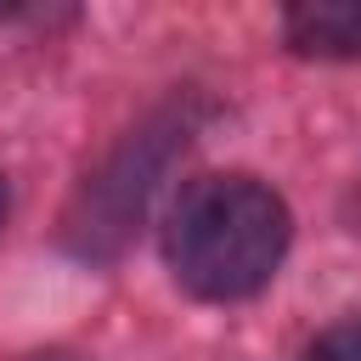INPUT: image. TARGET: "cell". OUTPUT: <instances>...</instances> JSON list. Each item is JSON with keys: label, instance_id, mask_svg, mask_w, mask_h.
Listing matches in <instances>:
<instances>
[{"label": "cell", "instance_id": "1", "mask_svg": "<svg viewBox=\"0 0 361 361\" xmlns=\"http://www.w3.org/2000/svg\"><path fill=\"white\" fill-rule=\"evenodd\" d=\"M288 237H293L288 203L265 180L197 175L169 209L164 254H169V271L186 293L226 305V299L259 293L276 276Z\"/></svg>", "mask_w": 361, "mask_h": 361}, {"label": "cell", "instance_id": "2", "mask_svg": "<svg viewBox=\"0 0 361 361\" xmlns=\"http://www.w3.org/2000/svg\"><path fill=\"white\" fill-rule=\"evenodd\" d=\"M282 39L299 56L344 62L361 56V0H305L282 11Z\"/></svg>", "mask_w": 361, "mask_h": 361}, {"label": "cell", "instance_id": "3", "mask_svg": "<svg viewBox=\"0 0 361 361\" xmlns=\"http://www.w3.org/2000/svg\"><path fill=\"white\" fill-rule=\"evenodd\" d=\"M310 361H361V322H338L310 344Z\"/></svg>", "mask_w": 361, "mask_h": 361}]
</instances>
